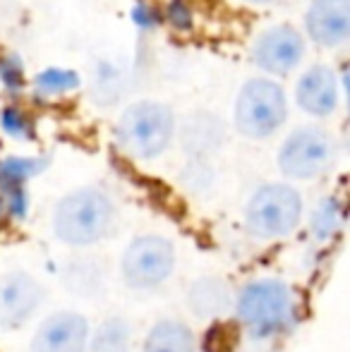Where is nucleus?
<instances>
[{
	"label": "nucleus",
	"mask_w": 350,
	"mask_h": 352,
	"mask_svg": "<svg viewBox=\"0 0 350 352\" xmlns=\"http://www.w3.org/2000/svg\"><path fill=\"white\" fill-rule=\"evenodd\" d=\"M233 309L240 326L252 338L269 340L290 331L295 324V292L281 278H257L250 280L238 297L233 300Z\"/></svg>",
	"instance_id": "1"
},
{
	"label": "nucleus",
	"mask_w": 350,
	"mask_h": 352,
	"mask_svg": "<svg viewBox=\"0 0 350 352\" xmlns=\"http://www.w3.org/2000/svg\"><path fill=\"white\" fill-rule=\"evenodd\" d=\"M116 204L98 187H80L63 197L53 209V232L70 247H91L111 232Z\"/></svg>",
	"instance_id": "2"
},
{
	"label": "nucleus",
	"mask_w": 350,
	"mask_h": 352,
	"mask_svg": "<svg viewBox=\"0 0 350 352\" xmlns=\"http://www.w3.org/2000/svg\"><path fill=\"white\" fill-rule=\"evenodd\" d=\"M305 204L300 192L285 182H266L257 187L245 206V226L250 235L264 242L283 240L298 230Z\"/></svg>",
	"instance_id": "3"
},
{
	"label": "nucleus",
	"mask_w": 350,
	"mask_h": 352,
	"mask_svg": "<svg viewBox=\"0 0 350 352\" xmlns=\"http://www.w3.org/2000/svg\"><path fill=\"white\" fill-rule=\"evenodd\" d=\"M175 116L168 106L159 101L132 103L116 125V137L120 148L132 158L151 161L161 156L173 142Z\"/></svg>",
	"instance_id": "4"
},
{
	"label": "nucleus",
	"mask_w": 350,
	"mask_h": 352,
	"mask_svg": "<svg viewBox=\"0 0 350 352\" xmlns=\"http://www.w3.org/2000/svg\"><path fill=\"white\" fill-rule=\"evenodd\" d=\"M288 118V98L271 77H254L245 82L235 98V130L250 140H266Z\"/></svg>",
	"instance_id": "5"
},
{
	"label": "nucleus",
	"mask_w": 350,
	"mask_h": 352,
	"mask_svg": "<svg viewBox=\"0 0 350 352\" xmlns=\"http://www.w3.org/2000/svg\"><path fill=\"white\" fill-rule=\"evenodd\" d=\"M175 247L168 237L140 235L125 247L120 259V276L132 290H156L171 280L175 271Z\"/></svg>",
	"instance_id": "6"
},
{
	"label": "nucleus",
	"mask_w": 350,
	"mask_h": 352,
	"mask_svg": "<svg viewBox=\"0 0 350 352\" xmlns=\"http://www.w3.org/2000/svg\"><path fill=\"white\" fill-rule=\"evenodd\" d=\"M336 140L324 127H298L278 148V168L290 180H314L331 170Z\"/></svg>",
	"instance_id": "7"
},
{
	"label": "nucleus",
	"mask_w": 350,
	"mask_h": 352,
	"mask_svg": "<svg viewBox=\"0 0 350 352\" xmlns=\"http://www.w3.org/2000/svg\"><path fill=\"white\" fill-rule=\"evenodd\" d=\"M305 56V38L290 24H274L264 29L252 43V60L266 74L283 77L300 65Z\"/></svg>",
	"instance_id": "8"
},
{
	"label": "nucleus",
	"mask_w": 350,
	"mask_h": 352,
	"mask_svg": "<svg viewBox=\"0 0 350 352\" xmlns=\"http://www.w3.org/2000/svg\"><path fill=\"white\" fill-rule=\"evenodd\" d=\"M89 321L77 311H53L39 324L29 352H87Z\"/></svg>",
	"instance_id": "9"
},
{
	"label": "nucleus",
	"mask_w": 350,
	"mask_h": 352,
	"mask_svg": "<svg viewBox=\"0 0 350 352\" xmlns=\"http://www.w3.org/2000/svg\"><path fill=\"white\" fill-rule=\"evenodd\" d=\"M43 300H46V290L34 276L24 271L10 274L0 283V329L12 331L27 324Z\"/></svg>",
	"instance_id": "10"
},
{
	"label": "nucleus",
	"mask_w": 350,
	"mask_h": 352,
	"mask_svg": "<svg viewBox=\"0 0 350 352\" xmlns=\"http://www.w3.org/2000/svg\"><path fill=\"white\" fill-rule=\"evenodd\" d=\"M341 94L343 87L338 84L336 70L317 63V65L307 67L300 77L298 89H295V101L307 116L327 118L338 108Z\"/></svg>",
	"instance_id": "11"
},
{
	"label": "nucleus",
	"mask_w": 350,
	"mask_h": 352,
	"mask_svg": "<svg viewBox=\"0 0 350 352\" xmlns=\"http://www.w3.org/2000/svg\"><path fill=\"white\" fill-rule=\"evenodd\" d=\"M305 29L322 48L346 43L350 34V0H312L305 14Z\"/></svg>",
	"instance_id": "12"
},
{
	"label": "nucleus",
	"mask_w": 350,
	"mask_h": 352,
	"mask_svg": "<svg viewBox=\"0 0 350 352\" xmlns=\"http://www.w3.org/2000/svg\"><path fill=\"white\" fill-rule=\"evenodd\" d=\"M226 142V127L221 118L211 113H195L187 118V122L180 127V144L182 151L192 161H206L214 151H219Z\"/></svg>",
	"instance_id": "13"
},
{
	"label": "nucleus",
	"mask_w": 350,
	"mask_h": 352,
	"mask_svg": "<svg viewBox=\"0 0 350 352\" xmlns=\"http://www.w3.org/2000/svg\"><path fill=\"white\" fill-rule=\"evenodd\" d=\"M233 290L221 276H201L187 290V307L197 319H221L233 309Z\"/></svg>",
	"instance_id": "14"
},
{
	"label": "nucleus",
	"mask_w": 350,
	"mask_h": 352,
	"mask_svg": "<svg viewBox=\"0 0 350 352\" xmlns=\"http://www.w3.org/2000/svg\"><path fill=\"white\" fill-rule=\"evenodd\" d=\"M108 280L106 264L96 256L80 254L65 261L61 271V283L65 285V290L82 300H94V297L103 295Z\"/></svg>",
	"instance_id": "15"
},
{
	"label": "nucleus",
	"mask_w": 350,
	"mask_h": 352,
	"mask_svg": "<svg viewBox=\"0 0 350 352\" xmlns=\"http://www.w3.org/2000/svg\"><path fill=\"white\" fill-rule=\"evenodd\" d=\"M142 352H197L195 331L182 319H159L146 333Z\"/></svg>",
	"instance_id": "16"
},
{
	"label": "nucleus",
	"mask_w": 350,
	"mask_h": 352,
	"mask_svg": "<svg viewBox=\"0 0 350 352\" xmlns=\"http://www.w3.org/2000/svg\"><path fill=\"white\" fill-rule=\"evenodd\" d=\"M87 352H132V326L122 316H108L89 333Z\"/></svg>",
	"instance_id": "17"
},
{
	"label": "nucleus",
	"mask_w": 350,
	"mask_h": 352,
	"mask_svg": "<svg viewBox=\"0 0 350 352\" xmlns=\"http://www.w3.org/2000/svg\"><path fill=\"white\" fill-rule=\"evenodd\" d=\"M343 218H346L343 201L338 197H327V199L319 201L317 209L309 216V232L314 235V240L329 242L341 232Z\"/></svg>",
	"instance_id": "18"
},
{
	"label": "nucleus",
	"mask_w": 350,
	"mask_h": 352,
	"mask_svg": "<svg viewBox=\"0 0 350 352\" xmlns=\"http://www.w3.org/2000/svg\"><path fill=\"white\" fill-rule=\"evenodd\" d=\"M80 87V74L67 67H46L34 77V94L39 98L67 96Z\"/></svg>",
	"instance_id": "19"
},
{
	"label": "nucleus",
	"mask_w": 350,
	"mask_h": 352,
	"mask_svg": "<svg viewBox=\"0 0 350 352\" xmlns=\"http://www.w3.org/2000/svg\"><path fill=\"white\" fill-rule=\"evenodd\" d=\"M43 166L46 163L41 158H5V161H0V187H3V192L24 190L27 180H32L36 173H41Z\"/></svg>",
	"instance_id": "20"
},
{
	"label": "nucleus",
	"mask_w": 350,
	"mask_h": 352,
	"mask_svg": "<svg viewBox=\"0 0 350 352\" xmlns=\"http://www.w3.org/2000/svg\"><path fill=\"white\" fill-rule=\"evenodd\" d=\"M0 127H3L5 135L14 137V140H34V120L27 111L17 106H5L0 111Z\"/></svg>",
	"instance_id": "21"
},
{
	"label": "nucleus",
	"mask_w": 350,
	"mask_h": 352,
	"mask_svg": "<svg viewBox=\"0 0 350 352\" xmlns=\"http://www.w3.org/2000/svg\"><path fill=\"white\" fill-rule=\"evenodd\" d=\"M180 177L182 185L190 192H206L214 185V170H211L206 161H190Z\"/></svg>",
	"instance_id": "22"
},
{
	"label": "nucleus",
	"mask_w": 350,
	"mask_h": 352,
	"mask_svg": "<svg viewBox=\"0 0 350 352\" xmlns=\"http://www.w3.org/2000/svg\"><path fill=\"white\" fill-rule=\"evenodd\" d=\"M0 82L8 89V94H19L24 87V65L19 56L8 53L0 58Z\"/></svg>",
	"instance_id": "23"
},
{
	"label": "nucleus",
	"mask_w": 350,
	"mask_h": 352,
	"mask_svg": "<svg viewBox=\"0 0 350 352\" xmlns=\"http://www.w3.org/2000/svg\"><path fill=\"white\" fill-rule=\"evenodd\" d=\"M166 19L177 32H190L195 27V14H192V8L187 5V0H171L168 8H166Z\"/></svg>",
	"instance_id": "24"
},
{
	"label": "nucleus",
	"mask_w": 350,
	"mask_h": 352,
	"mask_svg": "<svg viewBox=\"0 0 350 352\" xmlns=\"http://www.w3.org/2000/svg\"><path fill=\"white\" fill-rule=\"evenodd\" d=\"M132 22L140 29H144V32H149V29L161 24V12L151 3L140 0V3H135V8H132Z\"/></svg>",
	"instance_id": "25"
},
{
	"label": "nucleus",
	"mask_w": 350,
	"mask_h": 352,
	"mask_svg": "<svg viewBox=\"0 0 350 352\" xmlns=\"http://www.w3.org/2000/svg\"><path fill=\"white\" fill-rule=\"evenodd\" d=\"M248 3H254V5H264V3H271V0H248Z\"/></svg>",
	"instance_id": "26"
}]
</instances>
